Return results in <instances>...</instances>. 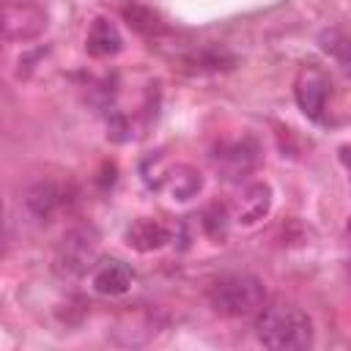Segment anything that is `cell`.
<instances>
[{
	"instance_id": "1",
	"label": "cell",
	"mask_w": 351,
	"mask_h": 351,
	"mask_svg": "<svg viewBox=\"0 0 351 351\" xmlns=\"http://www.w3.org/2000/svg\"><path fill=\"white\" fill-rule=\"evenodd\" d=\"M255 337L261 346L274 351H299L313 346V321L296 304L271 302L255 315Z\"/></svg>"
},
{
	"instance_id": "2",
	"label": "cell",
	"mask_w": 351,
	"mask_h": 351,
	"mask_svg": "<svg viewBox=\"0 0 351 351\" xmlns=\"http://www.w3.org/2000/svg\"><path fill=\"white\" fill-rule=\"evenodd\" d=\"M208 302L219 315L247 318V315H258V310L266 304V288L255 274L233 271L217 277L208 285Z\"/></svg>"
},
{
	"instance_id": "3",
	"label": "cell",
	"mask_w": 351,
	"mask_h": 351,
	"mask_svg": "<svg viewBox=\"0 0 351 351\" xmlns=\"http://www.w3.org/2000/svg\"><path fill=\"white\" fill-rule=\"evenodd\" d=\"M49 25L47 8L36 0H3V36L5 41H33Z\"/></svg>"
},
{
	"instance_id": "4",
	"label": "cell",
	"mask_w": 351,
	"mask_h": 351,
	"mask_svg": "<svg viewBox=\"0 0 351 351\" xmlns=\"http://www.w3.org/2000/svg\"><path fill=\"white\" fill-rule=\"evenodd\" d=\"M96 233L90 228H74L63 236L60 247H58V255H55V263L63 274L69 277H77L88 269H93L96 263Z\"/></svg>"
},
{
	"instance_id": "5",
	"label": "cell",
	"mask_w": 351,
	"mask_h": 351,
	"mask_svg": "<svg viewBox=\"0 0 351 351\" xmlns=\"http://www.w3.org/2000/svg\"><path fill=\"white\" fill-rule=\"evenodd\" d=\"M214 167L228 178V181H241L247 178L255 165H258V145L244 137V140H233V143H222L217 145V151L211 154Z\"/></svg>"
},
{
	"instance_id": "6",
	"label": "cell",
	"mask_w": 351,
	"mask_h": 351,
	"mask_svg": "<svg viewBox=\"0 0 351 351\" xmlns=\"http://www.w3.org/2000/svg\"><path fill=\"white\" fill-rule=\"evenodd\" d=\"M329 77L321 71V69H302L299 77H296V85H293V96H296V104L299 110L310 118V121H321L324 118V110H326V101H329Z\"/></svg>"
},
{
	"instance_id": "7",
	"label": "cell",
	"mask_w": 351,
	"mask_h": 351,
	"mask_svg": "<svg viewBox=\"0 0 351 351\" xmlns=\"http://www.w3.org/2000/svg\"><path fill=\"white\" fill-rule=\"evenodd\" d=\"M134 282V271L121 258H101L90 269V288L101 296H123Z\"/></svg>"
},
{
	"instance_id": "8",
	"label": "cell",
	"mask_w": 351,
	"mask_h": 351,
	"mask_svg": "<svg viewBox=\"0 0 351 351\" xmlns=\"http://www.w3.org/2000/svg\"><path fill=\"white\" fill-rule=\"evenodd\" d=\"M269 208H271V189L263 181L244 184L230 203V214L241 225H255L258 219H263L269 214Z\"/></svg>"
},
{
	"instance_id": "9",
	"label": "cell",
	"mask_w": 351,
	"mask_h": 351,
	"mask_svg": "<svg viewBox=\"0 0 351 351\" xmlns=\"http://www.w3.org/2000/svg\"><path fill=\"white\" fill-rule=\"evenodd\" d=\"M71 189L66 184L58 181H36L25 189V206L36 219H49L52 214H58L71 197Z\"/></svg>"
},
{
	"instance_id": "10",
	"label": "cell",
	"mask_w": 351,
	"mask_h": 351,
	"mask_svg": "<svg viewBox=\"0 0 351 351\" xmlns=\"http://www.w3.org/2000/svg\"><path fill=\"white\" fill-rule=\"evenodd\" d=\"M121 44H123V38H121L118 27H115L110 19H104V16H99V19L90 25L88 38H85V49H88L93 58H110V55L121 52Z\"/></svg>"
},
{
	"instance_id": "11",
	"label": "cell",
	"mask_w": 351,
	"mask_h": 351,
	"mask_svg": "<svg viewBox=\"0 0 351 351\" xmlns=\"http://www.w3.org/2000/svg\"><path fill=\"white\" fill-rule=\"evenodd\" d=\"M126 241L137 252H151V250H159L162 244L170 241V230L156 219H137L134 225H129Z\"/></svg>"
},
{
	"instance_id": "12",
	"label": "cell",
	"mask_w": 351,
	"mask_h": 351,
	"mask_svg": "<svg viewBox=\"0 0 351 351\" xmlns=\"http://www.w3.org/2000/svg\"><path fill=\"white\" fill-rule=\"evenodd\" d=\"M200 186H203L200 173H195L186 165H176L170 170V176H167V189H170V195L176 200H189L195 192H200Z\"/></svg>"
},
{
	"instance_id": "13",
	"label": "cell",
	"mask_w": 351,
	"mask_h": 351,
	"mask_svg": "<svg viewBox=\"0 0 351 351\" xmlns=\"http://www.w3.org/2000/svg\"><path fill=\"white\" fill-rule=\"evenodd\" d=\"M321 47L343 66L346 74H351V36L343 30H324L321 33Z\"/></svg>"
},
{
	"instance_id": "14",
	"label": "cell",
	"mask_w": 351,
	"mask_h": 351,
	"mask_svg": "<svg viewBox=\"0 0 351 351\" xmlns=\"http://www.w3.org/2000/svg\"><path fill=\"white\" fill-rule=\"evenodd\" d=\"M340 159H343V165H346V170L351 173V145H346V148H343V154H340Z\"/></svg>"
},
{
	"instance_id": "15",
	"label": "cell",
	"mask_w": 351,
	"mask_h": 351,
	"mask_svg": "<svg viewBox=\"0 0 351 351\" xmlns=\"http://www.w3.org/2000/svg\"><path fill=\"white\" fill-rule=\"evenodd\" d=\"M348 239H351V222H348Z\"/></svg>"
}]
</instances>
